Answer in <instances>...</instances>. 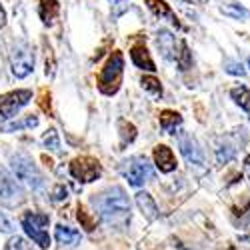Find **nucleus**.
Returning a JSON list of instances; mask_svg holds the SVG:
<instances>
[{"mask_svg": "<svg viewBox=\"0 0 250 250\" xmlns=\"http://www.w3.org/2000/svg\"><path fill=\"white\" fill-rule=\"evenodd\" d=\"M98 214L108 224H122L130 218V200L120 186H112L94 198Z\"/></svg>", "mask_w": 250, "mask_h": 250, "instance_id": "1", "label": "nucleus"}, {"mask_svg": "<svg viewBox=\"0 0 250 250\" xmlns=\"http://www.w3.org/2000/svg\"><path fill=\"white\" fill-rule=\"evenodd\" d=\"M10 168H12V174L14 178L24 184L26 188L30 190H40L44 186V176L42 172L38 170V166L32 162V158L24 152H16L12 154L10 158Z\"/></svg>", "mask_w": 250, "mask_h": 250, "instance_id": "2", "label": "nucleus"}, {"mask_svg": "<svg viewBox=\"0 0 250 250\" xmlns=\"http://www.w3.org/2000/svg\"><path fill=\"white\" fill-rule=\"evenodd\" d=\"M122 74H124V56L122 52L114 50L98 74V90L106 96L116 94L122 84Z\"/></svg>", "mask_w": 250, "mask_h": 250, "instance_id": "3", "label": "nucleus"}, {"mask_svg": "<svg viewBox=\"0 0 250 250\" xmlns=\"http://www.w3.org/2000/svg\"><path fill=\"white\" fill-rule=\"evenodd\" d=\"M48 222H50L48 214H40V212H26L22 216V228H24V232L40 248H48L50 246V234L46 230Z\"/></svg>", "mask_w": 250, "mask_h": 250, "instance_id": "4", "label": "nucleus"}, {"mask_svg": "<svg viewBox=\"0 0 250 250\" xmlns=\"http://www.w3.org/2000/svg\"><path fill=\"white\" fill-rule=\"evenodd\" d=\"M122 176L128 180L130 186H142L144 182L154 178V168L146 156H132L130 160L124 162Z\"/></svg>", "mask_w": 250, "mask_h": 250, "instance_id": "5", "label": "nucleus"}, {"mask_svg": "<svg viewBox=\"0 0 250 250\" xmlns=\"http://www.w3.org/2000/svg\"><path fill=\"white\" fill-rule=\"evenodd\" d=\"M10 68L16 78H26L34 70V52L26 42H18L10 52Z\"/></svg>", "mask_w": 250, "mask_h": 250, "instance_id": "6", "label": "nucleus"}, {"mask_svg": "<svg viewBox=\"0 0 250 250\" xmlns=\"http://www.w3.org/2000/svg\"><path fill=\"white\" fill-rule=\"evenodd\" d=\"M32 100V92L30 90H12L0 96V122L10 120L20 108L26 106Z\"/></svg>", "mask_w": 250, "mask_h": 250, "instance_id": "7", "label": "nucleus"}, {"mask_svg": "<svg viewBox=\"0 0 250 250\" xmlns=\"http://www.w3.org/2000/svg\"><path fill=\"white\" fill-rule=\"evenodd\" d=\"M70 174L80 182H94L102 174V166L92 156H78L70 162Z\"/></svg>", "mask_w": 250, "mask_h": 250, "instance_id": "8", "label": "nucleus"}, {"mask_svg": "<svg viewBox=\"0 0 250 250\" xmlns=\"http://www.w3.org/2000/svg\"><path fill=\"white\" fill-rule=\"evenodd\" d=\"M24 200V192L20 184L6 172L0 168V204L4 206H16Z\"/></svg>", "mask_w": 250, "mask_h": 250, "instance_id": "9", "label": "nucleus"}, {"mask_svg": "<svg viewBox=\"0 0 250 250\" xmlns=\"http://www.w3.org/2000/svg\"><path fill=\"white\" fill-rule=\"evenodd\" d=\"M178 146H180V154L186 158L188 164H194V166L204 164V152L200 148V144L196 142V138H192L190 134H180Z\"/></svg>", "mask_w": 250, "mask_h": 250, "instance_id": "10", "label": "nucleus"}, {"mask_svg": "<svg viewBox=\"0 0 250 250\" xmlns=\"http://www.w3.org/2000/svg\"><path fill=\"white\" fill-rule=\"evenodd\" d=\"M154 164H156V168L160 172L168 174V172L176 170V156H174V152L168 146L158 144V146L154 148Z\"/></svg>", "mask_w": 250, "mask_h": 250, "instance_id": "11", "label": "nucleus"}, {"mask_svg": "<svg viewBox=\"0 0 250 250\" xmlns=\"http://www.w3.org/2000/svg\"><path fill=\"white\" fill-rule=\"evenodd\" d=\"M130 58H132V62H134V66L140 68V70H148V72H154V70H156L154 60L150 58V52H148V48L144 46V44L132 46Z\"/></svg>", "mask_w": 250, "mask_h": 250, "instance_id": "12", "label": "nucleus"}, {"mask_svg": "<svg viewBox=\"0 0 250 250\" xmlns=\"http://www.w3.org/2000/svg\"><path fill=\"white\" fill-rule=\"evenodd\" d=\"M156 44H158V50L162 52V56H164L166 60H176V56H178L176 38H174L168 30H160V32H158Z\"/></svg>", "mask_w": 250, "mask_h": 250, "instance_id": "13", "label": "nucleus"}, {"mask_svg": "<svg viewBox=\"0 0 250 250\" xmlns=\"http://www.w3.org/2000/svg\"><path fill=\"white\" fill-rule=\"evenodd\" d=\"M146 6L156 14V16H160V18H164V20H168V22L172 24V26H176V28H180V22H178V18H176V14L172 12V8L164 2V0H146Z\"/></svg>", "mask_w": 250, "mask_h": 250, "instance_id": "14", "label": "nucleus"}, {"mask_svg": "<svg viewBox=\"0 0 250 250\" xmlns=\"http://www.w3.org/2000/svg\"><path fill=\"white\" fill-rule=\"evenodd\" d=\"M136 204L140 208V212L146 216L148 220H156L158 218V206L154 202V198L148 192H136Z\"/></svg>", "mask_w": 250, "mask_h": 250, "instance_id": "15", "label": "nucleus"}, {"mask_svg": "<svg viewBox=\"0 0 250 250\" xmlns=\"http://www.w3.org/2000/svg\"><path fill=\"white\" fill-rule=\"evenodd\" d=\"M38 14H40V20H42L46 26L54 24V20H56L58 14H60V4H58V0H40Z\"/></svg>", "mask_w": 250, "mask_h": 250, "instance_id": "16", "label": "nucleus"}, {"mask_svg": "<svg viewBox=\"0 0 250 250\" xmlns=\"http://www.w3.org/2000/svg\"><path fill=\"white\" fill-rule=\"evenodd\" d=\"M56 240L60 244H68V246H76L80 242V232L76 228L64 226V224H58L56 226Z\"/></svg>", "mask_w": 250, "mask_h": 250, "instance_id": "17", "label": "nucleus"}, {"mask_svg": "<svg viewBox=\"0 0 250 250\" xmlns=\"http://www.w3.org/2000/svg\"><path fill=\"white\" fill-rule=\"evenodd\" d=\"M182 124V116L174 110H162L160 112V126L164 132H174Z\"/></svg>", "mask_w": 250, "mask_h": 250, "instance_id": "18", "label": "nucleus"}, {"mask_svg": "<svg viewBox=\"0 0 250 250\" xmlns=\"http://www.w3.org/2000/svg\"><path fill=\"white\" fill-rule=\"evenodd\" d=\"M230 96L232 100L238 104V106L250 116V88L248 86H236L230 90Z\"/></svg>", "mask_w": 250, "mask_h": 250, "instance_id": "19", "label": "nucleus"}, {"mask_svg": "<svg viewBox=\"0 0 250 250\" xmlns=\"http://www.w3.org/2000/svg\"><path fill=\"white\" fill-rule=\"evenodd\" d=\"M34 126H38V118L36 116H26L24 120L2 124L0 130H2V132H14V130H22V128H34Z\"/></svg>", "mask_w": 250, "mask_h": 250, "instance_id": "20", "label": "nucleus"}, {"mask_svg": "<svg viewBox=\"0 0 250 250\" xmlns=\"http://www.w3.org/2000/svg\"><path fill=\"white\" fill-rule=\"evenodd\" d=\"M220 12H222L224 16L234 18V20H246V18L250 16V10H246V8L240 6V4H226V6L220 8Z\"/></svg>", "mask_w": 250, "mask_h": 250, "instance_id": "21", "label": "nucleus"}, {"mask_svg": "<svg viewBox=\"0 0 250 250\" xmlns=\"http://www.w3.org/2000/svg\"><path fill=\"white\" fill-rule=\"evenodd\" d=\"M76 218H78L80 226L84 228V230H88V232L96 228V218H94L90 212H86V208H84V206H78V214H76Z\"/></svg>", "mask_w": 250, "mask_h": 250, "instance_id": "22", "label": "nucleus"}, {"mask_svg": "<svg viewBox=\"0 0 250 250\" xmlns=\"http://www.w3.org/2000/svg\"><path fill=\"white\" fill-rule=\"evenodd\" d=\"M42 144H44V148L52 150V152H58L60 150V136L54 128H48L44 134H42Z\"/></svg>", "mask_w": 250, "mask_h": 250, "instance_id": "23", "label": "nucleus"}, {"mask_svg": "<svg viewBox=\"0 0 250 250\" xmlns=\"http://www.w3.org/2000/svg\"><path fill=\"white\" fill-rule=\"evenodd\" d=\"M176 64L180 70H188L190 64H192V56H190V50L186 46V42H180V50H178V56H176Z\"/></svg>", "mask_w": 250, "mask_h": 250, "instance_id": "24", "label": "nucleus"}, {"mask_svg": "<svg viewBox=\"0 0 250 250\" xmlns=\"http://www.w3.org/2000/svg\"><path fill=\"white\" fill-rule=\"evenodd\" d=\"M142 86H144V90H148L152 96H160L162 94L160 80L156 76H142Z\"/></svg>", "mask_w": 250, "mask_h": 250, "instance_id": "25", "label": "nucleus"}, {"mask_svg": "<svg viewBox=\"0 0 250 250\" xmlns=\"http://www.w3.org/2000/svg\"><path fill=\"white\" fill-rule=\"evenodd\" d=\"M120 134H122V144H126V142H132L136 138V128L132 126L130 122L126 120H120Z\"/></svg>", "mask_w": 250, "mask_h": 250, "instance_id": "26", "label": "nucleus"}, {"mask_svg": "<svg viewBox=\"0 0 250 250\" xmlns=\"http://www.w3.org/2000/svg\"><path fill=\"white\" fill-rule=\"evenodd\" d=\"M38 106L42 108V112H46L48 116L52 114V108H50V92L46 88H42V90H40V94H38Z\"/></svg>", "mask_w": 250, "mask_h": 250, "instance_id": "27", "label": "nucleus"}, {"mask_svg": "<svg viewBox=\"0 0 250 250\" xmlns=\"http://www.w3.org/2000/svg\"><path fill=\"white\" fill-rule=\"evenodd\" d=\"M224 70H226L228 74H234V76H244V74H246L244 66L240 64V62H234V60H226V62H224Z\"/></svg>", "mask_w": 250, "mask_h": 250, "instance_id": "28", "label": "nucleus"}, {"mask_svg": "<svg viewBox=\"0 0 250 250\" xmlns=\"http://www.w3.org/2000/svg\"><path fill=\"white\" fill-rule=\"evenodd\" d=\"M216 158H218L220 164H226L228 160L234 158V148L232 146H220V148H216Z\"/></svg>", "mask_w": 250, "mask_h": 250, "instance_id": "29", "label": "nucleus"}, {"mask_svg": "<svg viewBox=\"0 0 250 250\" xmlns=\"http://www.w3.org/2000/svg\"><path fill=\"white\" fill-rule=\"evenodd\" d=\"M4 250H30V248H28V244L24 242V238H20V236H12V238L6 242Z\"/></svg>", "mask_w": 250, "mask_h": 250, "instance_id": "30", "label": "nucleus"}, {"mask_svg": "<svg viewBox=\"0 0 250 250\" xmlns=\"http://www.w3.org/2000/svg\"><path fill=\"white\" fill-rule=\"evenodd\" d=\"M14 230V224H12V220L4 214V212H0V232H6V234H10Z\"/></svg>", "mask_w": 250, "mask_h": 250, "instance_id": "31", "label": "nucleus"}, {"mask_svg": "<svg viewBox=\"0 0 250 250\" xmlns=\"http://www.w3.org/2000/svg\"><path fill=\"white\" fill-rule=\"evenodd\" d=\"M52 198L54 200H66L68 198V190L64 188V184H58L56 188L52 190Z\"/></svg>", "mask_w": 250, "mask_h": 250, "instance_id": "32", "label": "nucleus"}, {"mask_svg": "<svg viewBox=\"0 0 250 250\" xmlns=\"http://www.w3.org/2000/svg\"><path fill=\"white\" fill-rule=\"evenodd\" d=\"M6 26V10H4V6L0 4V30H2Z\"/></svg>", "mask_w": 250, "mask_h": 250, "instance_id": "33", "label": "nucleus"}, {"mask_svg": "<svg viewBox=\"0 0 250 250\" xmlns=\"http://www.w3.org/2000/svg\"><path fill=\"white\" fill-rule=\"evenodd\" d=\"M180 2H186V4H196V0H180Z\"/></svg>", "mask_w": 250, "mask_h": 250, "instance_id": "34", "label": "nucleus"}, {"mask_svg": "<svg viewBox=\"0 0 250 250\" xmlns=\"http://www.w3.org/2000/svg\"><path fill=\"white\" fill-rule=\"evenodd\" d=\"M248 66H250V58H248Z\"/></svg>", "mask_w": 250, "mask_h": 250, "instance_id": "35", "label": "nucleus"}, {"mask_svg": "<svg viewBox=\"0 0 250 250\" xmlns=\"http://www.w3.org/2000/svg\"><path fill=\"white\" fill-rule=\"evenodd\" d=\"M114 2H120V0H114Z\"/></svg>", "mask_w": 250, "mask_h": 250, "instance_id": "36", "label": "nucleus"}]
</instances>
